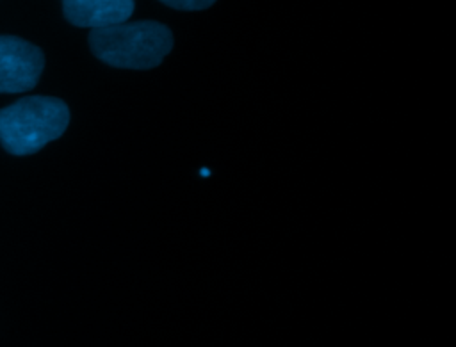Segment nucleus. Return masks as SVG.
Returning <instances> with one entry per match:
<instances>
[{
    "label": "nucleus",
    "instance_id": "nucleus-1",
    "mask_svg": "<svg viewBox=\"0 0 456 347\" xmlns=\"http://www.w3.org/2000/svg\"><path fill=\"white\" fill-rule=\"evenodd\" d=\"M167 25L142 20L125 21L89 32V48L102 62L125 69H151L173 50Z\"/></svg>",
    "mask_w": 456,
    "mask_h": 347
},
{
    "label": "nucleus",
    "instance_id": "nucleus-2",
    "mask_svg": "<svg viewBox=\"0 0 456 347\" xmlns=\"http://www.w3.org/2000/svg\"><path fill=\"white\" fill-rule=\"evenodd\" d=\"M69 123L68 105L53 96H27L0 109V142L18 157L59 139Z\"/></svg>",
    "mask_w": 456,
    "mask_h": 347
},
{
    "label": "nucleus",
    "instance_id": "nucleus-3",
    "mask_svg": "<svg viewBox=\"0 0 456 347\" xmlns=\"http://www.w3.org/2000/svg\"><path fill=\"white\" fill-rule=\"evenodd\" d=\"M43 68L45 55L39 46L16 36H0V93L34 89Z\"/></svg>",
    "mask_w": 456,
    "mask_h": 347
},
{
    "label": "nucleus",
    "instance_id": "nucleus-4",
    "mask_svg": "<svg viewBox=\"0 0 456 347\" xmlns=\"http://www.w3.org/2000/svg\"><path fill=\"white\" fill-rule=\"evenodd\" d=\"M134 7V0H62L64 18L75 27L91 30L125 23Z\"/></svg>",
    "mask_w": 456,
    "mask_h": 347
},
{
    "label": "nucleus",
    "instance_id": "nucleus-5",
    "mask_svg": "<svg viewBox=\"0 0 456 347\" xmlns=\"http://www.w3.org/2000/svg\"><path fill=\"white\" fill-rule=\"evenodd\" d=\"M159 2L180 11H201V9H208L217 0H159Z\"/></svg>",
    "mask_w": 456,
    "mask_h": 347
}]
</instances>
